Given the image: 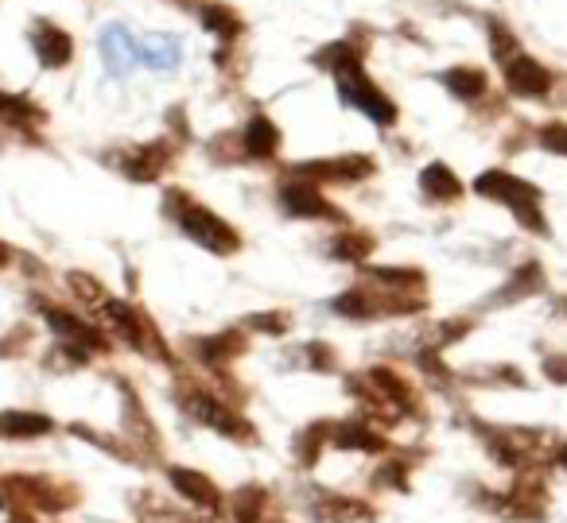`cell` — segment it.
Here are the masks:
<instances>
[{
	"label": "cell",
	"mask_w": 567,
	"mask_h": 523,
	"mask_svg": "<svg viewBox=\"0 0 567 523\" xmlns=\"http://www.w3.org/2000/svg\"><path fill=\"white\" fill-rule=\"evenodd\" d=\"M164 210L179 221V229L190 237V241L203 244V249H210V252H218V257L237 252V244H241V237H237L234 226H226V221H221L214 210H206V206L190 202L183 190H172V195H167Z\"/></svg>",
	"instance_id": "6da1fadb"
},
{
	"label": "cell",
	"mask_w": 567,
	"mask_h": 523,
	"mask_svg": "<svg viewBox=\"0 0 567 523\" xmlns=\"http://www.w3.org/2000/svg\"><path fill=\"white\" fill-rule=\"evenodd\" d=\"M474 190L486 195V198H494V202L509 206L513 218H517L525 229H533V233H548L544 213H540V190H536L533 182L513 179V175H505V171H486L482 179H474Z\"/></svg>",
	"instance_id": "7a4b0ae2"
},
{
	"label": "cell",
	"mask_w": 567,
	"mask_h": 523,
	"mask_svg": "<svg viewBox=\"0 0 567 523\" xmlns=\"http://www.w3.org/2000/svg\"><path fill=\"white\" fill-rule=\"evenodd\" d=\"M334 74H339V90L342 97H347L354 109H362L370 121H378V125H396V105L385 97V90H378L370 79H365L362 71V59H347V63L334 66Z\"/></svg>",
	"instance_id": "3957f363"
},
{
	"label": "cell",
	"mask_w": 567,
	"mask_h": 523,
	"mask_svg": "<svg viewBox=\"0 0 567 523\" xmlns=\"http://www.w3.org/2000/svg\"><path fill=\"white\" fill-rule=\"evenodd\" d=\"M183 407L195 415L203 427H214L218 435H234V438H252L249 435V422L229 407V399H218L203 388H187L183 391Z\"/></svg>",
	"instance_id": "277c9868"
},
{
	"label": "cell",
	"mask_w": 567,
	"mask_h": 523,
	"mask_svg": "<svg viewBox=\"0 0 567 523\" xmlns=\"http://www.w3.org/2000/svg\"><path fill=\"white\" fill-rule=\"evenodd\" d=\"M292 175L300 182H311V187H350V182H358V179H370L373 159L342 156V159H327V164H300Z\"/></svg>",
	"instance_id": "5b68a950"
},
{
	"label": "cell",
	"mask_w": 567,
	"mask_h": 523,
	"mask_svg": "<svg viewBox=\"0 0 567 523\" xmlns=\"http://www.w3.org/2000/svg\"><path fill=\"white\" fill-rule=\"evenodd\" d=\"M505 71V86H509V94H517V97H548V90H551V74L544 71L536 59H528L525 51H513L505 63H497Z\"/></svg>",
	"instance_id": "8992f818"
},
{
	"label": "cell",
	"mask_w": 567,
	"mask_h": 523,
	"mask_svg": "<svg viewBox=\"0 0 567 523\" xmlns=\"http://www.w3.org/2000/svg\"><path fill=\"white\" fill-rule=\"evenodd\" d=\"M280 206L288 213H296V218H331V221L342 218V213L323 198V190L311 187V182H300V179L284 182V187H280Z\"/></svg>",
	"instance_id": "52a82bcc"
},
{
	"label": "cell",
	"mask_w": 567,
	"mask_h": 523,
	"mask_svg": "<svg viewBox=\"0 0 567 523\" xmlns=\"http://www.w3.org/2000/svg\"><path fill=\"white\" fill-rule=\"evenodd\" d=\"M311 520L316 523H354V520H370L373 508L362 504L354 496H334V492H316V500L308 504Z\"/></svg>",
	"instance_id": "ba28073f"
},
{
	"label": "cell",
	"mask_w": 567,
	"mask_h": 523,
	"mask_svg": "<svg viewBox=\"0 0 567 523\" xmlns=\"http://www.w3.org/2000/svg\"><path fill=\"white\" fill-rule=\"evenodd\" d=\"M167 477H172L175 492H179L183 500H190L195 508H203V512H218L221 508V492L214 489L210 477L195 473V469H167Z\"/></svg>",
	"instance_id": "9c48e42d"
},
{
	"label": "cell",
	"mask_w": 567,
	"mask_h": 523,
	"mask_svg": "<svg viewBox=\"0 0 567 523\" xmlns=\"http://www.w3.org/2000/svg\"><path fill=\"white\" fill-rule=\"evenodd\" d=\"M32 43H35V55H40L43 66H66L74 55L71 35L59 32V28H51V24H35Z\"/></svg>",
	"instance_id": "30bf717a"
},
{
	"label": "cell",
	"mask_w": 567,
	"mask_h": 523,
	"mask_svg": "<svg viewBox=\"0 0 567 523\" xmlns=\"http://www.w3.org/2000/svg\"><path fill=\"white\" fill-rule=\"evenodd\" d=\"M167 164H172V148H167V144H152V148L133 151V159H125V164H121V171H125L128 179H136V182H152Z\"/></svg>",
	"instance_id": "8fae6325"
},
{
	"label": "cell",
	"mask_w": 567,
	"mask_h": 523,
	"mask_svg": "<svg viewBox=\"0 0 567 523\" xmlns=\"http://www.w3.org/2000/svg\"><path fill=\"white\" fill-rule=\"evenodd\" d=\"M420 190H424L427 202H455V198L463 195V187H458V175L451 171L447 164L424 167V175H420Z\"/></svg>",
	"instance_id": "7c38bea8"
},
{
	"label": "cell",
	"mask_w": 567,
	"mask_h": 523,
	"mask_svg": "<svg viewBox=\"0 0 567 523\" xmlns=\"http://www.w3.org/2000/svg\"><path fill=\"white\" fill-rule=\"evenodd\" d=\"M102 55L113 74H125L128 66L141 59V51H136V40L125 32V28H110V32L102 35Z\"/></svg>",
	"instance_id": "4fadbf2b"
},
{
	"label": "cell",
	"mask_w": 567,
	"mask_h": 523,
	"mask_svg": "<svg viewBox=\"0 0 567 523\" xmlns=\"http://www.w3.org/2000/svg\"><path fill=\"white\" fill-rule=\"evenodd\" d=\"M245 151L257 159H272L280 151V128L268 117H252L249 128H245Z\"/></svg>",
	"instance_id": "5bb4252c"
},
{
	"label": "cell",
	"mask_w": 567,
	"mask_h": 523,
	"mask_svg": "<svg viewBox=\"0 0 567 523\" xmlns=\"http://www.w3.org/2000/svg\"><path fill=\"white\" fill-rule=\"evenodd\" d=\"M440 82L455 97H463V102H474V97L486 94V74H482L478 66H451V71L440 74Z\"/></svg>",
	"instance_id": "9a60e30c"
},
{
	"label": "cell",
	"mask_w": 567,
	"mask_h": 523,
	"mask_svg": "<svg viewBox=\"0 0 567 523\" xmlns=\"http://www.w3.org/2000/svg\"><path fill=\"white\" fill-rule=\"evenodd\" d=\"M334 435V446L339 450H362V453H373L385 446V438H381V430L365 427V422H339V430H331Z\"/></svg>",
	"instance_id": "2e32d148"
},
{
	"label": "cell",
	"mask_w": 567,
	"mask_h": 523,
	"mask_svg": "<svg viewBox=\"0 0 567 523\" xmlns=\"http://www.w3.org/2000/svg\"><path fill=\"white\" fill-rule=\"evenodd\" d=\"M136 51H141L144 63L156 66V71H172V66L179 63V43L167 40V35H152V40L136 43Z\"/></svg>",
	"instance_id": "e0dca14e"
},
{
	"label": "cell",
	"mask_w": 567,
	"mask_h": 523,
	"mask_svg": "<svg viewBox=\"0 0 567 523\" xmlns=\"http://www.w3.org/2000/svg\"><path fill=\"white\" fill-rule=\"evenodd\" d=\"M260 512H265V489H237L229 496L234 523H260Z\"/></svg>",
	"instance_id": "ac0fdd59"
},
{
	"label": "cell",
	"mask_w": 567,
	"mask_h": 523,
	"mask_svg": "<svg viewBox=\"0 0 567 523\" xmlns=\"http://www.w3.org/2000/svg\"><path fill=\"white\" fill-rule=\"evenodd\" d=\"M536 287H544V268L540 264H525L517 275H513V283H505L497 299H509V303H517V299L533 295Z\"/></svg>",
	"instance_id": "d6986e66"
},
{
	"label": "cell",
	"mask_w": 567,
	"mask_h": 523,
	"mask_svg": "<svg viewBox=\"0 0 567 523\" xmlns=\"http://www.w3.org/2000/svg\"><path fill=\"white\" fill-rule=\"evenodd\" d=\"M203 24L221 40H237L241 35V20L226 9V4H203Z\"/></svg>",
	"instance_id": "ffe728a7"
},
{
	"label": "cell",
	"mask_w": 567,
	"mask_h": 523,
	"mask_svg": "<svg viewBox=\"0 0 567 523\" xmlns=\"http://www.w3.org/2000/svg\"><path fill=\"white\" fill-rule=\"evenodd\" d=\"M373 252V237L370 233H347L331 241V257L334 260H365Z\"/></svg>",
	"instance_id": "44dd1931"
},
{
	"label": "cell",
	"mask_w": 567,
	"mask_h": 523,
	"mask_svg": "<svg viewBox=\"0 0 567 523\" xmlns=\"http://www.w3.org/2000/svg\"><path fill=\"white\" fill-rule=\"evenodd\" d=\"M327 435H331V427H308L300 438H296V458H300V466H316Z\"/></svg>",
	"instance_id": "7402d4cb"
},
{
	"label": "cell",
	"mask_w": 567,
	"mask_h": 523,
	"mask_svg": "<svg viewBox=\"0 0 567 523\" xmlns=\"http://www.w3.org/2000/svg\"><path fill=\"white\" fill-rule=\"evenodd\" d=\"M536 136H540V144L548 151H556V156H567V125H564V121H551V125H544Z\"/></svg>",
	"instance_id": "603a6c76"
},
{
	"label": "cell",
	"mask_w": 567,
	"mask_h": 523,
	"mask_svg": "<svg viewBox=\"0 0 567 523\" xmlns=\"http://www.w3.org/2000/svg\"><path fill=\"white\" fill-rule=\"evenodd\" d=\"M249 326L252 330H265V334H272V337H280L284 330H288V318H284V314H252Z\"/></svg>",
	"instance_id": "cb8c5ba5"
},
{
	"label": "cell",
	"mask_w": 567,
	"mask_h": 523,
	"mask_svg": "<svg viewBox=\"0 0 567 523\" xmlns=\"http://www.w3.org/2000/svg\"><path fill=\"white\" fill-rule=\"evenodd\" d=\"M544 376H548V380H556V384H564L567 380V357H548V360H544Z\"/></svg>",
	"instance_id": "d4e9b609"
},
{
	"label": "cell",
	"mask_w": 567,
	"mask_h": 523,
	"mask_svg": "<svg viewBox=\"0 0 567 523\" xmlns=\"http://www.w3.org/2000/svg\"><path fill=\"white\" fill-rule=\"evenodd\" d=\"M559 461H564V469H567V446H564V450H559Z\"/></svg>",
	"instance_id": "484cf974"
},
{
	"label": "cell",
	"mask_w": 567,
	"mask_h": 523,
	"mask_svg": "<svg viewBox=\"0 0 567 523\" xmlns=\"http://www.w3.org/2000/svg\"><path fill=\"white\" fill-rule=\"evenodd\" d=\"M0 264H4V249H0Z\"/></svg>",
	"instance_id": "4316f807"
}]
</instances>
